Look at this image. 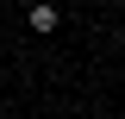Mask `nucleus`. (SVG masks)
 I'll use <instances>...</instances> for the list:
<instances>
[{
    "label": "nucleus",
    "mask_w": 125,
    "mask_h": 119,
    "mask_svg": "<svg viewBox=\"0 0 125 119\" xmlns=\"http://www.w3.org/2000/svg\"><path fill=\"white\" fill-rule=\"evenodd\" d=\"M25 25L38 31V38H50V31L62 25V6H56V0H31V6H25Z\"/></svg>",
    "instance_id": "f257e3e1"
},
{
    "label": "nucleus",
    "mask_w": 125,
    "mask_h": 119,
    "mask_svg": "<svg viewBox=\"0 0 125 119\" xmlns=\"http://www.w3.org/2000/svg\"><path fill=\"white\" fill-rule=\"evenodd\" d=\"M119 44H125V31H119Z\"/></svg>",
    "instance_id": "f03ea898"
}]
</instances>
